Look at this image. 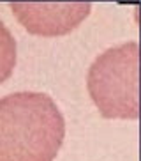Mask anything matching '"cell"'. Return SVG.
I'll return each mask as SVG.
<instances>
[{"mask_svg": "<svg viewBox=\"0 0 141 161\" xmlns=\"http://www.w3.org/2000/svg\"><path fill=\"white\" fill-rule=\"evenodd\" d=\"M16 66V39L0 19V83H4Z\"/></svg>", "mask_w": 141, "mask_h": 161, "instance_id": "4", "label": "cell"}, {"mask_svg": "<svg viewBox=\"0 0 141 161\" xmlns=\"http://www.w3.org/2000/svg\"><path fill=\"white\" fill-rule=\"evenodd\" d=\"M138 62L136 41L108 48L92 62L86 87L102 117L138 119Z\"/></svg>", "mask_w": 141, "mask_h": 161, "instance_id": "2", "label": "cell"}, {"mask_svg": "<svg viewBox=\"0 0 141 161\" xmlns=\"http://www.w3.org/2000/svg\"><path fill=\"white\" fill-rule=\"evenodd\" d=\"M18 21L35 36H65L92 11L90 4H11Z\"/></svg>", "mask_w": 141, "mask_h": 161, "instance_id": "3", "label": "cell"}, {"mask_svg": "<svg viewBox=\"0 0 141 161\" xmlns=\"http://www.w3.org/2000/svg\"><path fill=\"white\" fill-rule=\"evenodd\" d=\"M65 138V120L44 92L0 99V161H53Z\"/></svg>", "mask_w": 141, "mask_h": 161, "instance_id": "1", "label": "cell"}]
</instances>
